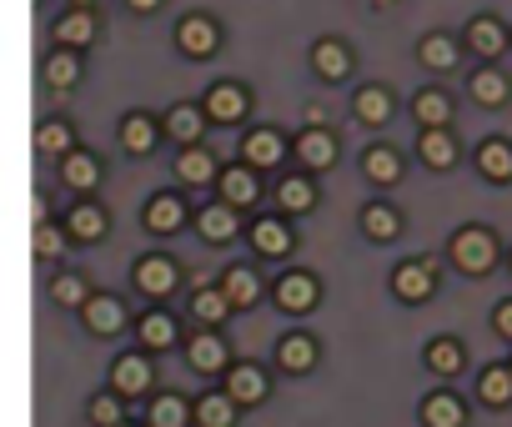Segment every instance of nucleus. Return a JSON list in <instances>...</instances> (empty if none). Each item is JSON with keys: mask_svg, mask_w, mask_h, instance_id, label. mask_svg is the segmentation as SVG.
<instances>
[{"mask_svg": "<svg viewBox=\"0 0 512 427\" xmlns=\"http://www.w3.org/2000/svg\"><path fill=\"white\" fill-rule=\"evenodd\" d=\"M452 267L467 277H487L497 267V237L487 227H462L452 237Z\"/></svg>", "mask_w": 512, "mask_h": 427, "instance_id": "obj_1", "label": "nucleus"}, {"mask_svg": "<svg viewBox=\"0 0 512 427\" xmlns=\"http://www.w3.org/2000/svg\"><path fill=\"white\" fill-rule=\"evenodd\" d=\"M221 392L236 402V407H256V402H267V372L256 367V362H231L226 372H221Z\"/></svg>", "mask_w": 512, "mask_h": 427, "instance_id": "obj_2", "label": "nucleus"}, {"mask_svg": "<svg viewBox=\"0 0 512 427\" xmlns=\"http://www.w3.org/2000/svg\"><path fill=\"white\" fill-rule=\"evenodd\" d=\"M176 287H181V267H176L171 257L151 252V257H141V262H136V292H141V297L166 302Z\"/></svg>", "mask_w": 512, "mask_h": 427, "instance_id": "obj_3", "label": "nucleus"}, {"mask_svg": "<svg viewBox=\"0 0 512 427\" xmlns=\"http://www.w3.org/2000/svg\"><path fill=\"white\" fill-rule=\"evenodd\" d=\"M317 297H322V287H317L312 272H282L277 287H272V302H277L282 312H292V317H307V312L317 307Z\"/></svg>", "mask_w": 512, "mask_h": 427, "instance_id": "obj_4", "label": "nucleus"}, {"mask_svg": "<svg viewBox=\"0 0 512 427\" xmlns=\"http://www.w3.org/2000/svg\"><path fill=\"white\" fill-rule=\"evenodd\" d=\"M176 46H181V56L206 61V56L221 51V26H216L211 16H181V26H176Z\"/></svg>", "mask_w": 512, "mask_h": 427, "instance_id": "obj_5", "label": "nucleus"}, {"mask_svg": "<svg viewBox=\"0 0 512 427\" xmlns=\"http://www.w3.org/2000/svg\"><path fill=\"white\" fill-rule=\"evenodd\" d=\"M206 121H216V126H236L246 111H251V91L246 86H236V81H216L211 91H206Z\"/></svg>", "mask_w": 512, "mask_h": 427, "instance_id": "obj_6", "label": "nucleus"}, {"mask_svg": "<svg viewBox=\"0 0 512 427\" xmlns=\"http://www.w3.org/2000/svg\"><path fill=\"white\" fill-rule=\"evenodd\" d=\"M392 292L402 297V302H427L432 292H437V262L432 257H417V262H402L397 272H392Z\"/></svg>", "mask_w": 512, "mask_h": 427, "instance_id": "obj_7", "label": "nucleus"}, {"mask_svg": "<svg viewBox=\"0 0 512 427\" xmlns=\"http://www.w3.org/2000/svg\"><path fill=\"white\" fill-rule=\"evenodd\" d=\"M81 317H86V327H91L96 337H121V332H126V322H131L126 302H121V297H111V292H96V297L81 307Z\"/></svg>", "mask_w": 512, "mask_h": 427, "instance_id": "obj_8", "label": "nucleus"}, {"mask_svg": "<svg viewBox=\"0 0 512 427\" xmlns=\"http://www.w3.org/2000/svg\"><path fill=\"white\" fill-rule=\"evenodd\" d=\"M246 237H251L256 257H292V247H297V237H292V227L282 217H256L246 227Z\"/></svg>", "mask_w": 512, "mask_h": 427, "instance_id": "obj_9", "label": "nucleus"}, {"mask_svg": "<svg viewBox=\"0 0 512 427\" xmlns=\"http://www.w3.org/2000/svg\"><path fill=\"white\" fill-rule=\"evenodd\" d=\"M462 41H467V51H472V56H482V61H497V56L512 46V36H507V26H502L497 16H472Z\"/></svg>", "mask_w": 512, "mask_h": 427, "instance_id": "obj_10", "label": "nucleus"}, {"mask_svg": "<svg viewBox=\"0 0 512 427\" xmlns=\"http://www.w3.org/2000/svg\"><path fill=\"white\" fill-rule=\"evenodd\" d=\"M292 151H297V161H302L307 171L337 166V136H332L327 126H302V136L292 141Z\"/></svg>", "mask_w": 512, "mask_h": 427, "instance_id": "obj_11", "label": "nucleus"}, {"mask_svg": "<svg viewBox=\"0 0 512 427\" xmlns=\"http://www.w3.org/2000/svg\"><path fill=\"white\" fill-rule=\"evenodd\" d=\"M141 222H146V232H151V237H176V232L186 227V201H181V196H171V191H161V196H151V201H146Z\"/></svg>", "mask_w": 512, "mask_h": 427, "instance_id": "obj_12", "label": "nucleus"}, {"mask_svg": "<svg viewBox=\"0 0 512 427\" xmlns=\"http://www.w3.org/2000/svg\"><path fill=\"white\" fill-rule=\"evenodd\" d=\"M146 387H151V357H146V352H121V357L111 362V392L141 397Z\"/></svg>", "mask_w": 512, "mask_h": 427, "instance_id": "obj_13", "label": "nucleus"}, {"mask_svg": "<svg viewBox=\"0 0 512 427\" xmlns=\"http://www.w3.org/2000/svg\"><path fill=\"white\" fill-rule=\"evenodd\" d=\"M292 146L282 141V131H272V126H256L246 141H241V161L246 166H256V171H267V166H282V156H287Z\"/></svg>", "mask_w": 512, "mask_h": 427, "instance_id": "obj_14", "label": "nucleus"}, {"mask_svg": "<svg viewBox=\"0 0 512 427\" xmlns=\"http://www.w3.org/2000/svg\"><path fill=\"white\" fill-rule=\"evenodd\" d=\"M216 186H221V201L236 206V211H246V206L262 201V181H256V166H226Z\"/></svg>", "mask_w": 512, "mask_h": 427, "instance_id": "obj_15", "label": "nucleus"}, {"mask_svg": "<svg viewBox=\"0 0 512 427\" xmlns=\"http://www.w3.org/2000/svg\"><path fill=\"white\" fill-rule=\"evenodd\" d=\"M81 51H66V46H56L46 61H41V76H46V86L51 91H76L81 86Z\"/></svg>", "mask_w": 512, "mask_h": 427, "instance_id": "obj_16", "label": "nucleus"}, {"mask_svg": "<svg viewBox=\"0 0 512 427\" xmlns=\"http://www.w3.org/2000/svg\"><path fill=\"white\" fill-rule=\"evenodd\" d=\"M201 121H206V106H191V101H181V106H171V111H166L161 131H166L176 146H201Z\"/></svg>", "mask_w": 512, "mask_h": 427, "instance_id": "obj_17", "label": "nucleus"}, {"mask_svg": "<svg viewBox=\"0 0 512 427\" xmlns=\"http://www.w3.org/2000/svg\"><path fill=\"white\" fill-rule=\"evenodd\" d=\"M176 176H181L186 186H216V181H221V166H216V156H211L206 146H181Z\"/></svg>", "mask_w": 512, "mask_h": 427, "instance_id": "obj_18", "label": "nucleus"}, {"mask_svg": "<svg viewBox=\"0 0 512 427\" xmlns=\"http://www.w3.org/2000/svg\"><path fill=\"white\" fill-rule=\"evenodd\" d=\"M186 362L206 377V372H226L231 367V347L216 337V332H196L191 337V347H186Z\"/></svg>", "mask_w": 512, "mask_h": 427, "instance_id": "obj_19", "label": "nucleus"}, {"mask_svg": "<svg viewBox=\"0 0 512 427\" xmlns=\"http://www.w3.org/2000/svg\"><path fill=\"white\" fill-rule=\"evenodd\" d=\"M51 36H56V46H66V51H86V46L96 41V16L71 6V11L51 26Z\"/></svg>", "mask_w": 512, "mask_h": 427, "instance_id": "obj_20", "label": "nucleus"}, {"mask_svg": "<svg viewBox=\"0 0 512 427\" xmlns=\"http://www.w3.org/2000/svg\"><path fill=\"white\" fill-rule=\"evenodd\" d=\"M467 96H472L477 106L497 111V106H507V96H512V81H507L497 66H482V71H472V81H467Z\"/></svg>", "mask_w": 512, "mask_h": 427, "instance_id": "obj_21", "label": "nucleus"}, {"mask_svg": "<svg viewBox=\"0 0 512 427\" xmlns=\"http://www.w3.org/2000/svg\"><path fill=\"white\" fill-rule=\"evenodd\" d=\"M412 116L422 121V131H442V126H452V96L437 86H422L412 96Z\"/></svg>", "mask_w": 512, "mask_h": 427, "instance_id": "obj_22", "label": "nucleus"}, {"mask_svg": "<svg viewBox=\"0 0 512 427\" xmlns=\"http://www.w3.org/2000/svg\"><path fill=\"white\" fill-rule=\"evenodd\" d=\"M362 176L372 186H397L402 181V151L397 146H367L362 151Z\"/></svg>", "mask_w": 512, "mask_h": 427, "instance_id": "obj_23", "label": "nucleus"}, {"mask_svg": "<svg viewBox=\"0 0 512 427\" xmlns=\"http://www.w3.org/2000/svg\"><path fill=\"white\" fill-rule=\"evenodd\" d=\"M317 357H322V352H317V342H312L307 332H292V337H282V342H277V367H282V372H292V377L312 372V367H317Z\"/></svg>", "mask_w": 512, "mask_h": 427, "instance_id": "obj_24", "label": "nucleus"}, {"mask_svg": "<svg viewBox=\"0 0 512 427\" xmlns=\"http://www.w3.org/2000/svg\"><path fill=\"white\" fill-rule=\"evenodd\" d=\"M417 156H422L432 171H452L462 151H457V136L442 126V131H422V136H417Z\"/></svg>", "mask_w": 512, "mask_h": 427, "instance_id": "obj_25", "label": "nucleus"}, {"mask_svg": "<svg viewBox=\"0 0 512 427\" xmlns=\"http://www.w3.org/2000/svg\"><path fill=\"white\" fill-rule=\"evenodd\" d=\"M61 181H66L71 191H81V196H86V191H96V186H101V161H96L91 151H81V146H76L71 156H61Z\"/></svg>", "mask_w": 512, "mask_h": 427, "instance_id": "obj_26", "label": "nucleus"}, {"mask_svg": "<svg viewBox=\"0 0 512 427\" xmlns=\"http://www.w3.org/2000/svg\"><path fill=\"white\" fill-rule=\"evenodd\" d=\"M221 292H226V302L231 307H256V297H262V277H256V267H226V277H221Z\"/></svg>", "mask_w": 512, "mask_h": 427, "instance_id": "obj_27", "label": "nucleus"}, {"mask_svg": "<svg viewBox=\"0 0 512 427\" xmlns=\"http://www.w3.org/2000/svg\"><path fill=\"white\" fill-rule=\"evenodd\" d=\"M66 232H71V242H101L106 237V211L96 201H76L66 211Z\"/></svg>", "mask_w": 512, "mask_h": 427, "instance_id": "obj_28", "label": "nucleus"}, {"mask_svg": "<svg viewBox=\"0 0 512 427\" xmlns=\"http://www.w3.org/2000/svg\"><path fill=\"white\" fill-rule=\"evenodd\" d=\"M196 227H201V237L206 242H231L236 237V227H241V217H236V206H226V201H216V206H201V217H196Z\"/></svg>", "mask_w": 512, "mask_h": 427, "instance_id": "obj_29", "label": "nucleus"}, {"mask_svg": "<svg viewBox=\"0 0 512 427\" xmlns=\"http://www.w3.org/2000/svg\"><path fill=\"white\" fill-rule=\"evenodd\" d=\"M312 71L322 76V81H347V71H352V56H347V46L342 41H317L312 46Z\"/></svg>", "mask_w": 512, "mask_h": 427, "instance_id": "obj_30", "label": "nucleus"}, {"mask_svg": "<svg viewBox=\"0 0 512 427\" xmlns=\"http://www.w3.org/2000/svg\"><path fill=\"white\" fill-rule=\"evenodd\" d=\"M477 171H482L487 181H512V141L487 136V141L477 146Z\"/></svg>", "mask_w": 512, "mask_h": 427, "instance_id": "obj_31", "label": "nucleus"}, {"mask_svg": "<svg viewBox=\"0 0 512 427\" xmlns=\"http://www.w3.org/2000/svg\"><path fill=\"white\" fill-rule=\"evenodd\" d=\"M462 422H467L462 397H452V392H432V397H422V427H462Z\"/></svg>", "mask_w": 512, "mask_h": 427, "instance_id": "obj_32", "label": "nucleus"}, {"mask_svg": "<svg viewBox=\"0 0 512 427\" xmlns=\"http://www.w3.org/2000/svg\"><path fill=\"white\" fill-rule=\"evenodd\" d=\"M477 402L482 407H512V367H482L477 372Z\"/></svg>", "mask_w": 512, "mask_h": 427, "instance_id": "obj_33", "label": "nucleus"}, {"mask_svg": "<svg viewBox=\"0 0 512 427\" xmlns=\"http://www.w3.org/2000/svg\"><path fill=\"white\" fill-rule=\"evenodd\" d=\"M352 116L367 121V126H387V121H392V96H387L382 86H362V91L352 96Z\"/></svg>", "mask_w": 512, "mask_h": 427, "instance_id": "obj_34", "label": "nucleus"}, {"mask_svg": "<svg viewBox=\"0 0 512 427\" xmlns=\"http://www.w3.org/2000/svg\"><path fill=\"white\" fill-rule=\"evenodd\" d=\"M121 146H126L131 156H151V151H156V121H151L146 111H131V116L121 121Z\"/></svg>", "mask_w": 512, "mask_h": 427, "instance_id": "obj_35", "label": "nucleus"}, {"mask_svg": "<svg viewBox=\"0 0 512 427\" xmlns=\"http://www.w3.org/2000/svg\"><path fill=\"white\" fill-rule=\"evenodd\" d=\"M277 206L287 211V217H302V211L317 206V186H312L307 176H282V186H277Z\"/></svg>", "mask_w": 512, "mask_h": 427, "instance_id": "obj_36", "label": "nucleus"}, {"mask_svg": "<svg viewBox=\"0 0 512 427\" xmlns=\"http://www.w3.org/2000/svg\"><path fill=\"white\" fill-rule=\"evenodd\" d=\"M427 367H432L437 377H457V372L467 367L462 342H457V337H432V342H427Z\"/></svg>", "mask_w": 512, "mask_h": 427, "instance_id": "obj_37", "label": "nucleus"}, {"mask_svg": "<svg viewBox=\"0 0 512 427\" xmlns=\"http://www.w3.org/2000/svg\"><path fill=\"white\" fill-rule=\"evenodd\" d=\"M362 232H367L372 242H392V237L402 232V217H397L387 201H372V206H362Z\"/></svg>", "mask_w": 512, "mask_h": 427, "instance_id": "obj_38", "label": "nucleus"}, {"mask_svg": "<svg viewBox=\"0 0 512 427\" xmlns=\"http://www.w3.org/2000/svg\"><path fill=\"white\" fill-rule=\"evenodd\" d=\"M417 61H422L427 71H442V76H447V71L457 66V41H452V36H422V41H417Z\"/></svg>", "mask_w": 512, "mask_h": 427, "instance_id": "obj_39", "label": "nucleus"}, {"mask_svg": "<svg viewBox=\"0 0 512 427\" xmlns=\"http://www.w3.org/2000/svg\"><path fill=\"white\" fill-rule=\"evenodd\" d=\"M226 312H231V302H226V292H221V287H196V292H191V317H196V322L221 327V322H226Z\"/></svg>", "mask_w": 512, "mask_h": 427, "instance_id": "obj_40", "label": "nucleus"}, {"mask_svg": "<svg viewBox=\"0 0 512 427\" xmlns=\"http://www.w3.org/2000/svg\"><path fill=\"white\" fill-rule=\"evenodd\" d=\"M136 337H141V347H171L176 342V322H171V312H146L141 322H136Z\"/></svg>", "mask_w": 512, "mask_h": 427, "instance_id": "obj_41", "label": "nucleus"}, {"mask_svg": "<svg viewBox=\"0 0 512 427\" xmlns=\"http://www.w3.org/2000/svg\"><path fill=\"white\" fill-rule=\"evenodd\" d=\"M191 417H196V407H186V397H176V392H161L151 402V427H186Z\"/></svg>", "mask_w": 512, "mask_h": 427, "instance_id": "obj_42", "label": "nucleus"}, {"mask_svg": "<svg viewBox=\"0 0 512 427\" xmlns=\"http://www.w3.org/2000/svg\"><path fill=\"white\" fill-rule=\"evenodd\" d=\"M196 422H201V427H231V422H236V402H231L226 392H206V397L196 402Z\"/></svg>", "mask_w": 512, "mask_h": 427, "instance_id": "obj_43", "label": "nucleus"}, {"mask_svg": "<svg viewBox=\"0 0 512 427\" xmlns=\"http://www.w3.org/2000/svg\"><path fill=\"white\" fill-rule=\"evenodd\" d=\"M96 292L86 287V277H76V272H61L56 282H51V302H61V307H86Z\"/></svg>", "mask_w": 512, "mask_h": 427, "instance_id": "obj_44", "label": "nucleus"}, {"mask_svg": "<svg viewBox=\"0 0 512 427\" xmlns=\"http://www.w3.org/2000/svg\"><path fill=\"white\" fill-rule=\"evenodd\" d=\"M36 146H41L46 156H56V161L76 151V141H71V126H66V121H46V126L36 131Z\"/></svg>", "mask_w": 512, "mask_h": 427, "instance_id": "obj_45", "label": "nucleus"}, {"mask_svg": "<svg viewBox=\"0 0 512 427\" xmlns=\"http://www.w3.org/2000/svg\"><path fill=\"white\" fill-rule=\"evenodd\" d=\"M66 237H71V232H61V227L41 222V227H31V252H36L41 262H56V257L66 252Z\"/></svg>", "mask_w": 512, "mask_h": 427, "instance_id": "obj_46", "label": "nucleus"}, {"mask_svg": "<svg viewBox=\"0 0 512 427\" xmlns=\"http://www.w3.org/2000/svg\"><path fill=\"white\" fill-rule=\"evenodd\" d=\"M91 422H96V427H121V422H126V417H121V392L91 397Z\"/></svg>", "mask_w": 512, "mask_h": 427, "instance_id": "obj_47", "label": "nucleus"}, {"mask_svg": "<svg viewBox=\"0 0 512 427\" xmlns=\"http://www.w3.org/2000/svg\"><path fill=\"white\" fill-rule=\"evenodd\" d=\"M492 327H497V337H502V342H512V297H507V302H497Z\"/></svg>", "mask_w": 512, "mask_h": 427, "instance_id": "obj_48", "label": "nucleus"}, {"mask_svg": "<svg viewBox=\"0 0 512 427\" xmlns=\"http://www.w3.org/2000/svg\"><path fill=\"white\" fill-rule=\"evenodd\" d=\"M126 6H131L136 16H151V11H161V6H166V0H126Z\"/></svg>", "mask_w": 512, "mask_h": 427, "instance_id": "obj_49", "label": "nucleus"}, {"mask_svg": "<svg viewBox=\"0 0 512 427\" xmlns=\"http://www.w3.org/2000/svg\"><path fill=\"white\" fill-rule=\"evenodd\" d=\"M46 222V196H31V227Z\"/></svg>", "mask_w": 512, "mask_h": 427, "instance_id": "obj_50", "label": "nucleus"}, {"mask_svg": "<svg viewBox=\"0 0 512 427\" xmlns=\"http://www.w3.org/2000/svg\"><path fill=\"white\" fill-rule=\"evenodd\" d=\"M307 126H327V111L322 106H307Z\"/></svg>", "mask_w": 512, "mask_h": 427, "instance_id": "obj_51", "label": "nucleus"}, {"mask_svg": "<svg viewBox=\"0 0 512 427\" xmlns=\"http://www.w3.org/2000/svg\"><path fill=\"white\" fill-rule=\"evenodd\" d=\"M372 6H377V11H387V6H397V0H372Z\"/></svg>", "mask_w": 512, "mask_h": 427, "instance_id": "obj_52", "label": "nucleus"}, {"mask_svg": "<svg viewBox=\"0 0 512 427\" xmlns=\"http://www.w3.org/2000/svg\"><path fill=\"white\" fill-rule=\"evenodd\" d=\"M71 6H76V11H91V0H71Z\"/></svg>", "mask_w": 512, "mask_h": 427, "instance_id": "obj_53", "label": "nucleus"}, {"mask_svg": "<svg viewBox=\"0 0 512 427\" xmlns=\"http://www.w3.org/2000/svg\"><path fill=\"white\" fill-rule=\"evenodd\" d=\"M121 427H136V422H121Z\"/></svg>", "mask_w": 512, "mask_h": 427, "instance_id": "obj_54", "label": "nucleus"}, {"mask_svg": "<svg viewBox=\"0 0 512 427\" xmlns=\"http://www.w3.org/2000/svg\"><path fill=\"white\" fill-rule=\"evenodd\" d=\"M507 367H512V362H507Z\"/></svg>", "mask_w": 512, "mask_h": 427, "instance_id": "obj_55", "label": "nucleus"}]
</instances>
